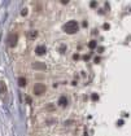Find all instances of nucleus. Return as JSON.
<instances>
[{
    "instance_id": "f257e3e1",
    "label": "nucleus",
    "mask_w": 131,
    "mask_h": 136,
    "mask_svg": "<svg viewBox=\"0 0 131 136\" xmlns=\"http://www.w3.org/2000/svg\"><path fill=\"white\" fill-rule=\"evenodd\" d=\"M78 22L77 21H69L68 24L64 26V30H65L68 34H75L78 31Z\"/></svg>"
},
{
    "instance_id": "f03ea898",
    "label": "nucleus",
    "mask_w": 131,
    "mask_h": 136,
    "mask_svg": "<svg viewBox=\"0 0 131 136\" xmlns=\"http://www.w3.org/2000/svg\"><path fill=\"white\" fill-rule=\"evenodd\" d=\"M44 92H46V86L42 84V83L35 84V87H34V93H35V95L40 96V95H43Z\"/></svg>"
},
{
    "instance_id": "7ed1b4c3",
    "label": "nucleus",
    "mask_w": 131,
    "mask_h": 136,
    "mask_svg": "<svg viewBox=\"0 0 131 136\" xmlns=\"http://www.w3.org/2000/svg\"><path fill=\"white\" fill-rule=\"evenodd\" d=\"M17 40H18V36L16 35V34H10L9 38H8V44L10 45V47H16Z\"/></svg>"
},
{
    "instance_id": "20e7f679",
    "label": "nucleus",
    "mask_w": 131,
    "mask_h": 136,
    "mask_svg": "<svg viewBox=\"0 0 131 136\" xmlns=\"http://www.w3.org/2000/svg\"><path fill=\"white\" fill-rule=\"evenodd\" d=\"M46 52H47V48L44 47V45H38V47H36V49H35V53L38 55V56L46 55Z\"/></svg>"
},
{
    "instance_id": "39448f33",
    "label": "nucleus",
    "mask_w": 131,
    "mask_h": 136,
    "mask_svg": "<svg viewBox=\"0 0 131 136\" xmlns=\"http://www.w3.org/2000/svg\"><path fill=\"white\" fill-rule=\"evenodd\" d=\"M58 105H61V106H66V105H68V99H66L65 96L60 97V99H58Z\"/></svg>"
},
{
    "instance_id": "423d86ee",
    "label": "nucleus",
    "mask_w": 131,
    "mask_h": 136,
    "mask_svg": "<svg viewBox=\"0 0 131 136\" xmlns=\"http://www.w3.org/2000/svg\"><path fill=\"white\" fill-rule=\"evenodd\" d=\"M18 84H20V87H26V84H27V80H26V78H24V77H20V78H18Z\"/></svg>"
},
{
    "instance_id": "0eeeda50",
    "label": "nucleus",
    "mask_w": 131,
    "mask_h": 136,
    "mask_svg": "<svg viewBox=\"0 0 131 136\" xmlns=\"http://www.w3.org/2000/svg\"><path fill=\"white\" fill-rule=\"evenodd\" d=\"M34 67H35V69H40V70H44V69H46L44 64H34Z\"/></svg>"
},
{
    "instance_id": "6e6552de",
    "label": "nucleus",
    "mask_w": 131,
    "mask_h": 136,
    "mask_svg": "<svg viewBox=\"0 0 131 136\" xmlns=\"http://www.w3.org/2000/svg\"><path fill=\"white\" fill-rule=\"evenodd\" d=\"M88 45H90V48H95V47H96V41H95V40H91Z\"/></svg>"
},
{
    "instance_id": "1a4fd4ad",
    "label": "nucleus",
    "mask_w": 131,
    "mask_h": 136,
    "mask_svg": "<svg viewBox=\"0 0 131 136\" xmlns=\"http://www.w3.org/2000/svg\"><path fill=\"white\" fill-rule=\"evenodd\" d=\"M36 34H38V32H36V31H33L31 34H30V38H31V39H34V38L36 36Z\"/></svg>"
},
{
    "instance_id": "9d476101",
    "label": "nucleus",
    "mask_w": 131,
    "mask_h": 136,
    "mask_svg": "<svg viewBox=\"0 0 131 136\" xmlns=\"http://www.w3.org/2000/svg\"><path fill=\"white\" fill-rule=\"evenodd\" d=\"M26 13H27V9L24 8V9H22V16H26Z\"/></svg>"
},
{
    "instance_id": "9b49d317",
    "label": "nucleus",
    "mask_w": 131,
    "mask_h": 136,
    "mask_svg": "<svg viewBox=\"0 0 131 136\" xmlns=\"http://www.w3.org/2000/svg\"><path fill=\"white\" fill-rule=\"evenodd\" d=\"M92 100H97V95H96V93H93V95H92Z\"/></svg>"
},
{
    "instance_id": "f8f14e48",
    "label": "nucleus",
    "mask_w": 131,
    "mask_h": 136,
    "mask_svg": "<svg viewBox=\"0 0 131 136\" xmlns=\"http://www.w3.org/2000/svg\"><path fill=\"white\" fill-rule=\"evenodd\" d=\"M104 29H105V30H108V29H109V25H108V24H105V25H104Z\"/></svg>"
}]
</instances>
